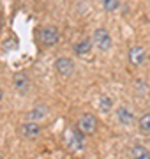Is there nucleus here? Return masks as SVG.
Returning <instances> with one entry per match:
<instances>
[{"mask_svg":"<svg viewBox=\"0 0 150 159\" xmlns=\"http://www.w3.org/2000/svg\"><path fill=\"white\" fill-rule=\"evenodd\" d=\"M92 41H94V46L97 48L99 51H110L111 46H113V41H111V35L106 29H97L92 35Z\"/></svg>","mask_w":150,"mask_h":159,"instance_id":"obj_1","label":"nucleus"},{"mask_svg":"<svg viewBox=\"0 0 150 159\" xmlns=\"http://www.w3.org/2000/svg\"><path fill=\"white\" fill-rule=\"evenodd\" d=\"M58 39H60V32H58L57 27H53V25H46V27H42L39 32V41L41 44L44 46H53L57 44Z\"/></svg>","mask_w":150,"mask_h":159,"instance_id":"obj_2","label":"nucleus"},{"mask_svg":"<svg viewBox=\"0 0 150 159\" xmlns=\"http://www.w3.org/2000/svg\"><path fill=\"white\" fill-rule=\"evenodd\" d=\"M65 143L71 150L74 152H81L85 148V142H83V133L80 129L74 131V129H69L65 131Z\"/></svg>","mask_w":150,"mask_h":159,"instance_id":"obj_3","label":"nucleus"},{"mask_svg":"<svg viewBox=\"0 0 150 159\" xmlns=\"http://www.w3.org/2000/svg\"><path fill=\"white\" fill-rule=\"evenodd\" d=\"M78 129L83 134H94L95 129H97V119L92 113H83L78 120Z\"/></svg>","mask_w":150,"mask_h":159,"instance_id":"obj_4","label":"nucleus"},{"mask_svg":"<svg viewBox=\"0 0 150 159\" xmlns=\"http://www.w3.org/2000/svg\"><path fill=\"white\" fill-rule=\"evenodd\" d=\"M55 69H57V73L64 78H67L71 74L74 73V62L67 57H60L57 58V62H55Z\"/></svg>","mask_w":150,"mask_h":159,"instance_id":"obj_5","label":"nucleus"},{"mask_svg":"<svg viewBox=\"0 0 150 159\" xmlns=\"http://www.w3.org/2000/svg\"><path fill=\"white\" fill-rule=\"evenodd\" d=\"M115 115H117L118 124H122V125L134 124V113H133V110L129 108V106H126V104L118 106V108H117V111H115Z\"/></svg>","mask_w":150,"mask_h":159,"instance_id":"obj_6","label":"nucleus"},{"mask_svg":"<svg viewBox=\"0 0 150 159\" xmlns=\"http://www.w3.org/2000/svg\"><path fill=\"white\" fill-rule=\"evenodd\" d=\"M12 83H14V89H16L21 96L27 94L30 89V78L27 73H16L14 74V80H12Z\"/></svg>","mask_w":150,"mask_h":159,"instance_id":"obj_7","label":"nucleus"},{"mask_svg":"<svg viewBox=\"0 0 150 159\" xmlns=\"http://www.w3.org/2000/svg\"><path fill=\"white\" fill-rule=\"evenodd\" d=\"M145 58H147V53H145L143 46L136 44L129 50V62L133 64V66H141L145 62Z\"/></svg>","mask_w":150,"mask_h":159,"instance_id":"obj_8","label":"nucleus"},{"mask_svg":"<svg viewBox=\"0 0 150 159\" xmlns=\"http://www.w3.org/2000/svg\"><path fill=\"white\" fill-rule=\"evenodd\" d=\"M20 133H21V136L23 138H37L41 134V125L35 124V122H27L20 127Z\"/></svg>","mask_w":150,"mask_h":159,"instance_id":"obj_9","label":"nucleus"},{"mask_svg":"<svg viewBox=\"0 0 150 159\" xmlns=\"http://www.w3.org/2000/svg\"><path fill=\"white\" fill-rule=\"evenodd\" d=\"M92 48H94V41L81 39L74 44V53L78 55V57H85V55H88V53L92 51Z\"/></svg>","mask_w":150,"mask_h":159,"instance_id":"obj_10","label":"nucleus"},{"mask_svg":"<svg viewBox=\"0 0 150 159\" xmlns=\"http://www.w3.org/2000/svg\"><path fill=\"white\" fill-rule=\"evenodd\" d=\"M46 115H48V108L44 106V104H39V106L32 108L29 113H27V120H30V122H35V120L44 119Z\"/></svg>","mask_w":150,"mask_h":159,"instance_id":"obj_11","label":"nucleus"},{"mask_svg":"<svg viewBox=\"0 0 150 159\" xmlns=\"http://www.w3.org/2000/svg\"><path fill=\"white\" fill-rule=\"evenodd\" d=\"M131 159H150V150L145 145H134L131 148Z\"/></svg>","mask_w":150,"mask_h":159,"instance_id":"obj_12","label":"nucleus"},{"mask_svg":"<svg viewBox=\"0 0 150 159\" xmlns=\"http://www.w3.org/2000/svg\"><path fill=\"white\" fill-rule=\"evenodd\" d=\"M97 106L103 113H108V111H111V108H113V99H111L110 96H99L97 97Z\"/></svg>","mask_w":150,"mask_h":159,"instance_id":"obj_13","label":"nucleus"},{"mask_svg":"<svg viewBox=\"0 0 150 159\" xmlns=\"http://www.w3.org/2000/svg\"><path fill=\"white\" fill-rule=\"evenodd\" d=\"M138 127L141 134H150V111H147V113H143L139 117Z\"/></svg>","mask_w":150,"mask_h":159,"instance_id":"obj_14","label":"nucleus"},{"mask_svg":"<svg viewBox=\"0 0 150 159\" xmlns=\"http://www.w3.org/2000/svg\"><path fill=\"white\" fill-rule=\"evenodd\" d=\"M103 7H104V11L115 12L120 7V0H103Z\"/></svg>","mask_w":150,"mask_h":159,"instance_id":"obj_15","label":"nucleus"},{"mask_svg":"<svg viewBox=\"0 0 150 159\" xmlns=\"http://www.w3.org/2000/svg\"><path fill=\"white\" fill-rule=\"evenodd\" d=\"M2 97H4V90L0 89V101H2Z\"/></svg>","mask_w":150,"mask_h":159,"instance_id":"obj_16","label":"nucleus"},{"mask_svg":"<svg viewBox=\"0 0 150 159\" xmlns=\"http://www.w3.org/2000/svg\"><path fill=\"white\" fill-rule=\"evenodd\" d=\"M0 27H2V12H0Z\"/></svg>","mask_w":150,"mask_h":159,"instance_id":"obj_17","label":"nucleus"}]
</instances>
